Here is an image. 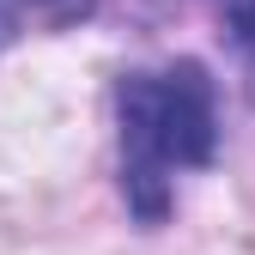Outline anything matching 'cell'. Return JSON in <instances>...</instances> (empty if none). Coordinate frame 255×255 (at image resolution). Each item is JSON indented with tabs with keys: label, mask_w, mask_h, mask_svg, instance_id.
Masks as SVG:
<instances>
[{
	"label": "cell",
	"mask_w": 255,
	"mask_h": 255,
	"mask_svg": "<svg viewBox=\"0 0 255 255\" xmlns=\"http://www.w3.org/2000/svg\"><path fill=\"white\" fill-rule=\"evenodd\" d=\"M225 30H231V43L255 55V0H225Z\"/></svg>",
	"instance_id": "3"
},
{
	"label": "cell",
	"mask_w": 255,
	"mask_h": 255,
	"mask_svg": "<svg viewBox=\"0 0 255 255\" xmlns=\"http://www.w3.org/2000/svg\"><path fill=\"white\" fill-rule=\"evenodd\" d=\"M43 12L49 24H79V18H91V6H98V0H18V12Z\"/></svg>",
	"instance_id": "2"
},
{
	"label": "cell",
	"mask_w": 255,
	"mask_h": 255,
	"mask_svg": "<svg viewBox=\"0 0 255 255\" xmlns=\"http://www.w3.org/2000/svg\"><path fill=\"white\" fill-rule=\"evenodd\" d=\"M18 24H24V12H18V0H0V49H6V43L18 37Z\"/></svg>",
	"instance_id": "4"
},
{
	"label": "cell",
	"mask_w": 255,
	"mask_h": 255,
	"mask_svg": "<svg viewBox=\"0 0 255 255\" xmlns=\"http://www.w3.org/2000/svg\"><path fill=\"white\" fill-rule=\"evenodd\" d=\"M122 116V195L140 225L170 219V170H201L219 152L213 79L201 61H176L164 73H128L116 85Z\"/></svg>",
	"instance_id": "1"
}]
</instances>
